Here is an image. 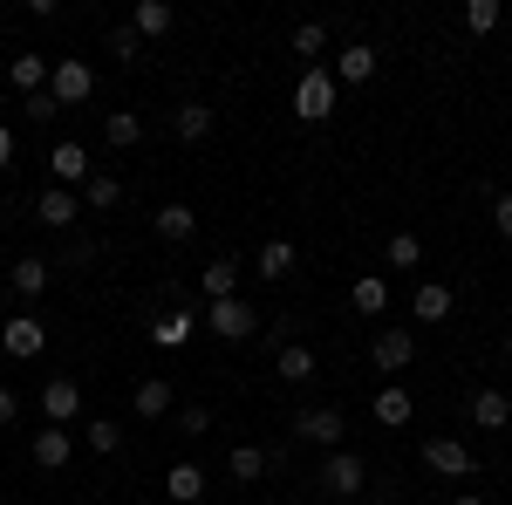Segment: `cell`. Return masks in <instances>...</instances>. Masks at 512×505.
<instances>
[{"instance_id":"6da1fadb","label":"cell","mask_w":512,"mask_h":505,"mask_svg":"<svg viewBox=\"0 0 512 505\" xmlns=\"http://www.w3.org/2000/svg\"><path fill=\"white\" fill-rule=\"evenodd\" d=\"M294 444H315V451H342V437H349V417L335 410V403H315V410H294V430H287Z\"/></svg>"},{"instance_id":"7a4b0ae2","label":"cell","mask_w":512,"mask_h":505,"mask_svg":"<svg viewBox=\"0 0 512 505\" xmlns=\"http://www.w3.org/2000/svg\"><path fill=\"white\" fill-rule=\"evenodd\" d=\"M335 96H342L335 69H301V82H294V117L301 123H328L335 117Z\"/></svg>"},{"instance_id":"3957f363","label":"cell","mask_w":512,"mask_h":505,"mask_svg":"<svg viewBox=\"0 0 512 505\" xmlns=\"http://www.w3.org/2000/svg\"><path fill=\"white\" fill-rule=\"evenodd\" d=\"M205 328H212V335H219V342H253V335H260V308H253V301H212V308H205Z\"/></svg>"},{"instance_id":"277c9868","label":"cell","mask_w":512,"mask_h":505,"mask_svg":"<svg viewBox=\"0 0 512 505\" xmlns=\"http://www.w3.org/2000/svg\"><path fill=\"white\" fill-rule=\"evenodd\" d=\"M48 96H55L62 110L89 103V96H96V69H89V62H76V55H62V62L48 69Z\"/></svg>"},{"instance_id":"5b68a950","label":"cell","mask_w":512,"mask_h":505,"mask_svg":"<svg viewBox=\"0 0 512 505\" xmlns=\"http://www.w3.org/2000/svg\"><path fill=\"white\" fill-rule=\"evenodd\" d=\"M369 362H376L383 376H403V369L417 362V335H410V328H376V342H369Z\"/></svg>"},{"instance_id":"8992f818","label":"cell","mask_w":512,"mask_h":505,"mask_svg":"<svg viewBox=\"0 0 512 505\" xmlns=\"http://www.w3.org/2000/svg\"><path fill=\"white\" fill-rule=\"evenodd\" d=\"M369 485V465L355 458V451H328L321 458V492H335V499H355Z\"/></svg>"},{"instance_id":"52a82bcc","label":"cell","mask_w":512,"mask_h":505,"mask_svg":"<svg viewBox=\"0 0 512 505\" xmlns=\"http://www.w3.org/2000/svg\"><path fill=\"white\" fill-rule=\"evenodd\" d=\"M0 349L14 355V362H35V355L48 349V321H41V314H14V321L0 328Z\"/></svg>"},{"instance_id":"ba28073f","label":"cell","mask_w":512,"mask_h":505,"mask_svg":"<svg viewBox=\"0 0 512 505\" xmlns=\"http://www.w3.org/2000/svg\"><path fill=\"white\" fill-rule=\"evenodd\" d=\"M41 417H48V424H76L82 417V383L76 376H48V383H41Z\"/></svg>"},{"instance_id":"9c48e42d","label":"cell","mask_w":512,"mask_h":505,"mask_svg":"<svg viewBox=\"0 0 512 505\" xmlns=\"http://www.w3.org/2000/svg\"><path fill=\"white\" fill-rule=\"evenodd\" d=\"M28 451H35L41 471H62L69 458H76V430H69V424H41L35 437H28Z\"/></svg>"},{"instance_id":"30bf717a","label":"cell","mask_w":512,"mask_h":505,"mask_svg":"<svg viewBox=\"0 0 512 505\" xmlns=\"http://www.w3.org/2000/svg\"><path fill=\"white\" fill-rule=\"evenodd\" d=\"M424 465L444 471V478H472L478 458H472V444H458V437H424Z\"/></svg>"},{"instance_id":"8fae6325","label":"cell","mask_w":512,"mask_h":505,"mask_svg":"<svg viewBox=\"0 0 512 505\" xmlns=\"http://www.w3.org/2000/svg\"><path fill=\"white\" fill-rule=\"evenodd\" d=\"M171 403H178V389H171V376H137V389H130V410H137L144 424H158V417H171Z\"/></svg>"},{"instance_id":"7c38bea8","label":"cell","mask_w":512,"mask_h":505,"mask_svg":"<svg viewBox=\"0 0 512 505\" xmlns=\"http://www.w3.org/2000/svg\"><path fill=\"white\" fill-rule=\"evenodd\" d=\"M48 178H55L62 192H76V185H89V178H96V164H89V151H82V144H55V151H48Z\"/></svg>"},{"instance_id":"4fadbf2b","label":"cell","mask_w":512,"mask_h":505,"mask_svg":"<svg viewBox=\"0 0 512 505\" xmlns=\"http://www.w3.org/2000/svg\"><path fill=\"white\" fill-rule=\"evenodd\" d=\"M369 76H376V48H369V41H349V48L335 55V82H342V89H362Z\"/></svg>"},{"instance_id":"5bb4252c","label":"cell","mask_w":512,"mask_h":505,"mask_svg":"<svg viewBox=\"0 0 512 505\" xmlns=\"http://www.w3.org/2000/svg\"><path fill=\"white\" fill-rule=\"evenodd\" d=\"M192 335H198V314L192 308H164L158 321H151V342H158V349H185Z\"/></svg>"},{"instance_id":"9a60e30c","label":"cell","mask_w":512,"mask_h":505,"mask_svg":"<svg viewBox=\"0 0 512 505\" xmlns=\"http://www.w3.org/2000/svg\"><path fill=\"white\" fill-rule=\"evenodd\" d=\"M410 417H417V396H410L403 383H383V389H376V424H383V430H403Z\"/></svg>"},{"instance_id":"2e32d148","label":"cell","mask_w":512,"mask_h":505,"mask_svg":"<svg viewBox=\"0 0 512 505\" xmlns=\"http://www.w3.org/2000/svg\"><path fill=\"white\" fill-rule=\"evenodd\" d=\"M151 233H158L164 246H185V239L198 233V212H192V205H158V219H151Z\"/></svg>"},{"instance_id":"e0dca14e","label":"cell","mask_w":512,"mask_h":505,"mask_svg":"<svg viewBox=\"0 0 512 505\" xmlns=\"http://www.w3.org/2000/svg\"><path fill=\"white\" fill-rule=\"evenodd\" d=\"M349 308L362 314V321H376V314L390 308V280H383V273H362V280L349 287Z\"/></svg>"},{"instance_id":"ac0fdd59","label":"cell","mask_w":512,"mask_h":505,"mask_svg":"<svg viewBox=\"0 0 512 505\" xmlns=\"http://www.w3.org/2000/svg\"><path fill=\"white\" fill-rule=\"evenodd\" d=\"M198 294H205V308H212V301H233V294H239V267H233V260H205Z\"/></svg>"},{"instance_id":"d6986e66","label":"cell","mask_w":512,"mask_h":505,"mask_svg":"<svg viewBox=\"0 0 512 505\" xmlns=\"http://www.w3.org/2000/svg\"><path fill=\"white\" fill-rule=\"evenodd\" d=\"M48 280H55V267H48V260H35V253H28V260H14V273H7V287H14L21 301L48 294Z\"/></svg>"},{"instance_id":"ffe728a7","label":"cell","mask_w":512,"mask_h":505,"mask_svg":"<svg viewBox=\"0 0 512 505\" xmlns=\"http://www.w3.org/2000/svg\"><path fill=\"white\" fill-rule=\"evenodd\" d=\"M472 424L478 430H506L512 424V396L506 389H478L472 396Z\"/></svg>"},{"instance_id":"44dd1931","label":"cell","mask_w":512,"mask_h":505,"mask_svg":"<svg viewBox=\"0 0 512 505\" xmlns=\"http://www.w3.org/2000/svg\"><path fill=\"white\" fill-rule=\"evenodd\" d=\"M212 110H205V103H178V110H171V130H178V144H205V137H212Z\"/></svg>"},{"instance_id":"7402d4cb","label":"cell","mask_w":512,"mask_h":505,"mask_svg":"<svg viewBox=\"0 0 512 505\" xmlns=\"http://www.w3.org/2000/svg\"><path fill=\"white\" fill-rule=\"evenodd\" d=\"M130 28H137L144 41H158V35H171V28H178V14H171L164 0H137V7H130Z\"/></svg>"},{"instance_id":"603a6c76","label":"cell","mask_w":512,"mask_h":505,"mask_svg":"<svg viewBox=\"0 0 512 505\" xmlns=\"http://www.w3.org/2000/svg\"><path fill=\"white\" fill-rule=\"evenodd\" d=\"M35 219H41V226H55V233H62V226H76V192L48 185V192L35 198Z\"/></svg>"},{"instance_id":"cb8c5ba5","label":"cell","mask_w":512,"mask_h":505,"mask_svg":"<svg viewBox=\"0 0 512 505\" xmlns=\"http://www.w3.org/2000/svg\"><path fill=\"white\" fill-rule=\"evenodd\" d=\"M103 144H110V151H137V144H144V117H137V110H110Z\"/></svg>"},{"instance_id":"d4e9b609","label":"cell","mask_w":512,"mask_h":505,"mask_svg":"<svg viewBox=\"0 0 512 505\" xmlns=\"http://www.w3.org/2000/svg\"><path fill=\"white\" fill-rule=\"evenodd\" d=\"M410 308H417V321H451V308H458V294H451L444 280H424Z\"/></svg>"},{"instance_id":"484cf974","label":"cell","mask_w":512,"mask_h":505,"mask_svg":"<svg viewBox=\"0 0 512 505\" xmlns=\"http://www.w3.org/2000/svg\"><path fill=\"white\" fill-rule=\"evenodd\" d=\"M226 471H233V485H253V478H267V451H260V444H233V451H226Z\"/></svg>"},{"instance_id":"4316f807","label":"cell","mask_w":512,"mask_h":505,"mask_svg":"<svg viewBox=\"0 0 512 505\" xmlns=\"http://www.w3.org/2000/svg\"><path fill=\"white\" fill-rule=\"evenodd\" d=\"M164 492H171V505H198L205 499V471L198 465H171L164 471Z\"/></svg>"},{"instance_id":"83f0119b","label":"cell","mask_w":512,"mask_h":505,"mask_svg":"<svg viewBox=\"0 0 512 505\" xmlns=\"http://www.w3.org/2000/svg\"><path fill=\"white\" fill-rule=\"evenodd\" d=\"M274 369H280V383H308V376H315V349H308V342H280Z\"/></svg>"},{"instance_id":"f1b7e54d","label":"cell","mask_w":512,"mask_h":505,"mask_svg":"<svg viewBox=\"0 0 512 505\" xmlns=\"http://www.w3.org/2000/svg\"><path fill=\"white\" fill-rule=\"evenodd\" d=\"M7 82H14L21 96H41V89H48V62H41V55H14V62H7Z\"/></svg>"},{"instance_id":"f546056e","label":"cell","mask_w":512,"mask_h":505,"mask_svg":"<svg viewBox=\"0 0 512 505\" xmlns=\"http://www.w3.org/2000/svg\"><path fill=\"white\" fill-rule=\"evenodd\" d=\"M82 444H89L96 458H117V444H123V424H117V417H89V430H82Z\"/></svg>"},{"instance_id":"4dcf8cb0","label":"cell","mask_w":512,"mask_h":505,"mask_svg":"<svg viewBox=\"0 0 512 505\" xmlns=\"http://www.w3.org/2000/svg\"><path fill=\"white\" fill-rule=\"evenodd\" d=\"M117 198H123V178H110V171H96V178L82 185V205H89V212H110Z\"/></svg>"},{"instance_id":"1f68e13d","label":"cell","mask_w":512,"mask_h":505,"mask_svg":"<svg viewBox=\"0 0 512 505\" xmlns=\"http://www.w3.org/2000/svg\"><path fill=\"white\" fill-rule=\"evenodd\" d=\"M260 273H267V280H287V273H294V239H267V246H260Z\"/></svg>"},{"instance_id":"d6a6232c","label":"cell","mask_w":512,"mask_h":505,"mask_svg":"<svg viewBox=\"0 0 512 505\" xmlns=\"http://www.w3.org/2000/svg\"><path fill=\"white\" fill-rule=\"evenodd\" d=\"M383 253H390V267H403V273L424 267V239H417V233H390V246H383Z\"/></svg>"},{"instance_id":"836d02e7","label":"cell","mask_w":512,"mask_h":505,"mask_svg":"<svg viewBox=\"0 0 512 505\" xmlns=\"http://www.w3.org/2000/svg\"><path fill=\"white\" fill-rule=\"evenodd\" d=\"M321 48H328V28H321V21H301V28H294V55H301V62H315Z\"/></svg>"},{"instance_id":"e575fe53","label":"cell","mask_w":512,"mask_h":505,"mask_svg":"<svg viewBox=\"0 0 512 505\" xmlns=\"http://www.w3.org/2000/svg\"><path fill=\"white\" fill-rule=\"evenodd\" d=\"M465 28L472 35H492L499 28V0H465Z\"/></svg>"},{"instance_id":"d590c367","label":"cell","mask_w":512,"mask_h":505,"mask_svg":"<svg viewBox=\"0 0 512 505\" xmlns=\"http://www.w3.org/2000/svg\"><path fill=\"white\" fill-rule=\"evenodd\" d=\"M110 55H117V62H137V55H144V35H137L130 21H123V28H110Z\"/></svg>"},{"instance_id":"8d00e7d4","label":"cell","mask_w":512,"mask_h":505,"mask_svg":"<svg viewBox=\"0 0 512 505\" xmlns=\"http://www.w3.org/2000/svg\"><path fill=\"white\" fill-rule=\"evenodd\" d=\"M178 424L192 430V437H205V430H212V410H205V403H185V410H178Z\"/></svg>"},{"instance_id":"74e56055","label":"cell","mask_w":512,"mask_h":505,"mask_svg":"<svg viewBox=\"0 0 512 505\" xmlns=\"http://www.w3.org/2000/svg\"><path fill=\"white\" fill-rule=\"evenodd\" d=\"M492 226H499V239L512 246V192H499V205H492Z\"/></svg>"},{"instance_id":"f35d334b","label":"cell","mask_w":512,"mask_h":505,"mask_svg":"<svg viewBox=\"0 0 512 505\" xmlns=\"http://www.w3.org/2000/svg\"><path fill=\"white\" fill-rule=\"evenodd\" d=\"M28 117H35V123H48V117H62V103H55V96L41 89V96H28Z\"/></svg>"},{"instance_id":"ab89813d","label":"cell","mask_w":512,"mask_h":505,"mask_svg":"<svg viewBox=\"0 0 512 505\" xmlns=\"http://www.w3.org/2000/svg\"><path fill=\"white\" fill-rule=\"evenodd\" d=\"M14 417H21V396H14V389H7V383H0V430H7V424H14Z\"/></svg>"},{"instance_id":"60d3db41","label":"cell","mask_w":512,"mask_h":505,"mask_svg":"<svg viewBox=\"0 0 512 505\" xmlns=\"http://www.w3.org/2000/svg\"><path fill=\"white\" fill-rule=\"evenodd\" d=\"M14 164V130H0V171Z\"/></svg>"},{"instance_id":"b9f144b4","label":"cell","mask_w":512,"mask_h":505,"mask_svg":"<svg viewBox=\"0 0 512 505\" xmlns=\"http://www.w3.org/2000/svg\"><path fill=\"white\" fill-rule=\"evenodd\" d=\"M451 505H485V492H451Z\"/></svg>"},{"instance_id":"7bdbcfd3","label":"cell","mask_w":512,"mask_h":505,"mask_svg":"<svg viewBox=\"0 0 512 505\" xmlns=\"http://www.w3.org/2000/svg\"><path fill=\"white\" fill-rule=\"evenodd\" d=\"M506 355H512V342H506Z\"/></svg>"}]
</instances>
